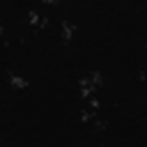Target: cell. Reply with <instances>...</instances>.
I'll list each match as a JSON object with an SVG mask.
<instances>
[{
  "label": "cell",
  "mask_w": 147,
  "mask_h": 147,
  "mask_svg": "<svg viewBox=\"0 0 147 147\" xmlns=\"http://www.w3.org/2000/svg\"><path fill=\"white\" fill-rule=\"evenodd\" d=\"M99 85H101V76L99 74H87V76L80 78V94L83 96H94Z\"/></svg>",
  "instance_id": "cell-1"
},
{
  "label": "cell",
  "mask_w": 147,
  "mask_h": 147,
  "mask_svg": "<svg viewBox=\"0 0 147 147\" xmlns=\"http://www.w3.org/2000/svg\"><path fill=\"white\" fill-rule=\"evenodd\" d=\"M74 32H76L74 23H71V21H62V39H64V41H69V39L74 37Z\"/></svg>",
  "instance_id": "cell-2"
},
{
  "label": "cell",
  "mask_w": 147,
  "mask_h": 147,
  "mask_svg": "<svg viewBox=\"0 0 147 147\" xmlns=\"http://www.w3.org/2000/svg\"><path fill=\"white\" fill-rule=\"evenodd\" d=\"M11 87H16V90H23V87H28V80L23 78V76H16V74H11Z\"/></svg>",
  "instance_id": "cell-3"
},
{
  "label": "cell",
  "mask_w": 147,
  "mask_h": 147,
  "mask_svg": "<svg viewBox=\"0 0 147 147\" xmlns=\"http://www.w3.org/2000/svg\"><path fill=\"white\" fill-rule=\"evenodd\" d=\"M30 23H32V25L44 28V25H46V18H44L41 14H37V11H30Z\"/></svg>",
  "instance_id": "cell-4"
},
{
  "label": "cell",
  "mask_w": 147,
  "mask_h": 147,
  "mask_svg": "<svg viewBox=\"0 0 147 147\" xmlns=\"http://www.w3.org/2000/svg\"><path fill=\"white\" fill-rule=\"evenodd\" d=\"M44 2H57V0H44Z\"/></svg>",
  "instance_id": "cell-5"
},
{
  "label": "cell",
  "mask_w": 147,
  "mask_h": 147,
  "mask_svg": "<svg viewBox=\"0 0 147 147\" xmlns=\"http://www.w3.org/2000/svg\"><path fill=\"white\" fill-rule=\"evenodd\" d=\"M0 32H2V25H0Z\"/></svg>",
  "instance_id": "cell-6"
}]
</instances>
